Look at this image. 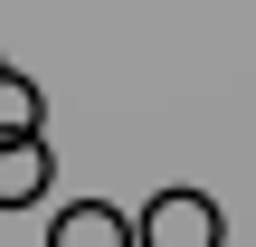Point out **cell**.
<instances>
[{
	"mask_svg": "<svg viewBox=\"0 0 256 247\" xmlns=\"http://www.w3.org/2000/svg\"><path fill=\"white\" fill-rule=\"evenodd\" d=\"M218 238H228V219L209 190H162L142 209V247H218Z\"/></svg>",
	"mask_w": 256,
	"mask_h": 247,
	"instance_id": "cell-1",
	"label": "cell"
},
{
	"mask_svg": "<svg viewBox=\"0 0 256 247\" xmlns=\"http://www.w3.org/2000/svg\"><path fill=\"white\" fill-rule=\"evenodd\" d=\"M48 247H142V228L124 209H104V200H76V209H57Z\"/></svg>",
	"mask_w": 256,
	"mask_h": 247,
	"instance_id": "cell-2",
	"label": "cell"
},
{
	"mask_svg": "<svg viewBox=\"0 0 256 247\" xmlns=\"http://www.w3.org/2000/svg\"><path fill=\"white\" fill-rule=\"evenodd\" d=\"M28 200H48V143L38 133L0 143V209H28Z\"/></svg>",
	"mask_w": 256,
	"mask_h": 247,
	"instance_id": "cell-3",
	"label": "cell"
},
{
	"mask_svg": "<svg viewBox=\"0 0 256 247\" xmlns=\"http://www.w3.org/2000/svg\"><path fill=\"white\" fill-rule=\"evenodd\" d=\"M38 114H48V95H38V86H28V76L10 67V76H0V143H19V133H38Z\"/></svg>",
	"mask_w": 256,
	"mask_h": 247,
	"instance_id": "cell-4",
	"label": "cell"
},
{
	"mask_svg": "<svg viewBox=\"0 0 256 247\" xmlns=\"http://www.w3.org/2000/svg\"><path fill=\"white\" fill-rule=\"evenodd\" d=\"M0 76H10V67H0Z\"/></svg>",
	"mask_w": 256,
	"mask_h": 247,
	"instance_id": "cell-5",
	"label": "cell"
}]
</instances>
